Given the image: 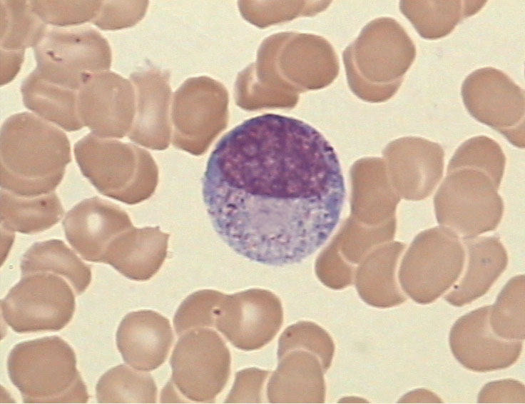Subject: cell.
I'll return each instance as SVG.
<instances>
[{
    "label": "cell",
    "mask_w": 525,
    "mask_h": 404,
    "mask_svg": "<svg viewBox=\"0 0 525 404\" xmlns=\"http://www.w3.org/2000/svg\"><path fill=\"white\" fill-rule=\"evenodd\" d=\"M213 226L238 254L272 266L298 263L337 227L346 188L337 155L300 119L265 113L216 144L203 178Z\"/></svg>",
    "instance_id": "6da1fadb"
},
{
    "label": "cell",
    "mask_w": 525,
    "mask_h": 404,
    "mask_svg": "<svg viewBox=\"0 0 525 404\" xmlns=\"http://www.w3.org/2000/svg\"><path fill=\"white\" fill-rule=\"evenodd\" d=\"M1 188L34 197L55 191L71 161L66 133L29 112L15 113L0 133Z\"/></svg>",
    "instance_id": "7a4b0ae2"
},
{
    "label": "cell",
    "mask_w": 525,
    "mask_h": 404,
    "mask_svg": "<svg viewBox=\"0 0 525 404\" xmlns=\"http://www.w3.org/2000/svg\"><path fill=\"white\" fill-rule=\"evenodd\" d=\"M7 370L25 403L88 400L86 385L76 368V354L58 336L16 344L8 357Z\"/></svg>",
    "instance_id": "3957f363"
},
{
    "label": "cell",
    "mask_w": 525,
    "mask_h": 404,
    "mask_svg": "<svg viewBox=\"0 0 525 404\" xmlns=\"http://www.w3.org/2000/svg\"><path fill=\"white\" fill-rule=\"evenodd\" d=\"M73 153L82 174L108 198L134 205L156 191L158 166L143 148L90 133L75 143Z\"/></svg>",
    "instance_id": "277c9868"
},
{
    "label": "cell",
    "mask_w": 525,
    "mask_h": 404,
    "mask_svg": "<svg viewBox=\"0 0 525 404\" xmlns=\"http://www.w3.org/2000/svg\"><path fill=\"white\" fill-rule=\"evenodd\" d=\"M405 29L392 18L368 24L355 45V91L363 100L382 102L398 90L416 56Z\"/></svg>",
    "instance_id": "5b68a950"
},
{
    "label": "cell",
    "mask_w": 525,
    "mask_h": 404,
    "mask_svg": "<svg viewBox=\"0 0 525 404\" xmlns=\"http://www.w3.org/2000/svg\"><path fill=\"white\" fill-rule=\"evenodd\" d=\"M465 256L459 237L449 228L437 226L420 232L401 263L403 291L417 303L434 302L459 279Z\"/></svg>",
    "instance_id": "8992f818"
},
{
    "label": "cell",
    "mask_w": 525,
    "mask_h": 404,
    "mask_svg": "<svg viewBox=\"0 0 525 404\" xmlns=\"http://www.w3.org/2000/svg\"><path fill=\"white\" fill-rule=\"evenodd\" d=\"M497 190L481 171L460 168L447 173L433 199L438 223L463 240L494 230L504 213Z\"/></svg>",
    "instance_id": "52a82bcc"
},
{
    "label": "cell",
    "mask_w": 525,
    "mask_h": 404,
    "mask_svg": "<svg viewBox=\"0 0 525 404\" xmlns=\"http://www.w3.org/2000/svg\"><path fill=\"white\" fill-rule=\"evenodd\" d=\"M34 51L35 70L44 79L74 91L111 64L108 41L88 26L47 29Z\"/></svg>",
    "instance_id": "ba28073f"
},
{
    "label": "cell",
    "mask_w": 525,
    "mask_h": 404,
    "mask_svg": "<svg viewBox=\"0 0 525 404\" xmlns=\"http://www.w3.org/2000/svg\"><path fill=\"white\" fill-rule=\"evenodd\" d=\"M75 308L70 285L49 272L22 276L1 301L4 321L19 333L58 331L71 321Z\"/></svg>",
    "instance_id": "9c48e42d"
},
{
    "label": "cell",
    "mask_w": 525,
    "mask_h": 404,
    "mask_svg": "<svg viewBox=\"0 0 525 404\" xmlns=\"http://www.w3.org/2000/svg\"><path fill=\"white\" fill-rule=\"evenodd\" d=\"M171 383L187 399L213 403L230 373V353L222 338L207 328L180 335L170 357Z\"/></svg>",
    "instance_id": "30bf717a"
},
{
    "label": "cell",
    "mask_w": 525,
    "mask_h": 404,
    "mask_svg": "<svg viewBox=\"0 0 525 404\" xmlns=\"http://www.w3.org/2000/svg\"><path fill=\"white\" fill-rule=\"evenodd\" d=\"M228 105V91L218 81L205 76L185 81L173 96V146L195 156L204 153L227 126Z\"/></svg>",
    "instance_id": "8fae6325"
},
{
    "label": "cell",
    "mask_w": 525,
    "mask_h": 404,
    "mask_svg": "<svg viewBox=\"0 0 525 404\" xmlns=\"http://www.w3.org/2000/svg\"><path fill=\"white\" fill-rule=\"evenodd\" d=\"M461 94L472 117L524 148V90L508 75L489 66L477 69L464 79Z\"/></svg>",
    "instance_id": "7c38bea8"
},
{
    "label": "cell",
    "mask_w": 525,
    "mask_h": 404,
    "mask_svg": "<svg viewBox=\"0 0 525 404\" xmlns=\"http://www.w3.org/2000/svg\"><path fill=\"white\" fill-rule=\"evenodd\" d=\"M282 322L280 298L268 290L251 288L225 296L215 327L233 346L251 351L269 343Z\"/></svg>",
    "instance_id": "4fadbf2b"
},
{
    "label": "cell",
    "mask_w": 525,
    "mask_h": 404,
    "mask_svg": "<svg viewBox=\"0 0 525 404\" xmlns=\"http://www.w3.org/2000/svg\"><path fill=\"white\" fill-rule=\"evenodd\" d=\"M136 91L121 75L93 74L78 91L77 110L83 126L102 138L128 135L136 116Z\"/></svg>",
    "instance_id": "5bb4252c"
},
{
    "label": "cell",
    "mask_w": 525,
    "mask_h": 404,
    "mask_svg": "<svg viewBox=\"0 0 525 404\" xmlns=\"http://www.w3.org/2000/svg\"><path fill=\"white\" fill-rule=\"evenodd\" d=\"M490 305L461 316L449 333V345L454 358L464 368L475 372H489L512 365L522 350V340H507L496 335L489 325Z\"/></svg>",
    "instance_id": "9a60e30c"
},
{
    "label": "cell",
    "mask_w": 525,
    "mask_h": 404,
    "mask_svg": "<svg viewBox=\"0 0 525 404\" xmlns=\"http://www.w3.org/2000/svg\"><path fill=\"white\" fill-rule=\"evenodd\" d=\"M62 225L72 248L84 260L98 263L109 243L133 226L129 216L119 206L97 196L74 206Z\"/></svg>",
    "instance_id": "2e32d148"
},
{
    "label": "cell",
    "mask_w": 525,
    "mask_h": 404,
    "mask_svg": "<svg viewBox=\"0 0 525 404\" xmlns=\"http://www.w3.org/2000/svg\"><path fill=\"white\" fill-rule=\"evenodd\" d=\"M387 156L396 185L407 200L429 197L443 176L444 151L438 143L421 137H404L389 144Z\"/></svg>",
    "instance_id": "e0dca14e"
},
{
    "label": "cell",
    "mask_w": 525,
    "mask_h": 404,
    "mask_svg": "<svg viewBox=\"0 0 525 404\" xmlns=\"http://www.w3.org/2000/svg\"><path fill=\"white\" fill-rule=\"evenodd\" d=\"M136 97V114L128 134L131 141L146 148H168L171 135L168 116L169 76L158 69L134 72L130 76Z\"/></svg>",
    "instance_id": "ac0fdd59"
},
{
    "label": "cell",
    "mask_w": 525,
    "mask_h": 404,
    "mask_svg": "<svg viewBox=\"0 0 525 404\" xmlns=\"http://www.w3.org/2000/svg\"><path fill=\"white\" fill-rule=\"evenodd\" d=\"M173 341L169 320L151 310L128 313L116 332V345L123 360L141 371H151L166 360Z\"/></svg>",
    "instance_id": "d6986e66"
},
{
    "label": "cell",
    "mask_w": 525,
    "mask_h": 404,
    "mask_svg": "<svg viewBox=\"0 0 525 404\" xmlns=\"http://www.w3.org/2000/svg\"><path fill=\"white\" fill-rule=\"evenodd\" d=\"M168 238L169 234L158 226L138 228L133 226L109 243L101 263L109 264L131 280L148 281L159 271L167 256Z\"/></svg>",
    "instance_id": "ffe728a7"
},
{
    "label": "cell",
    "mask_w": 525,
    "mask_h": 404,
    "mask_svg": "<svg viewBox=\"0 0 525 404\" xmlns=\"http://www.w3.org/2000/svg\"><path fill=\"white\" fill-rule=\"evenodd\" d=\"M278 365L267 385L271 403H322L325 373L320 358L312 352L294 349L277 355Z\"/></svg>",
    "instance_id": "44dd1931"
},
{
    "label": "cell",
    "mask_w": 525,
    "mask_h": 404,
    "mask_svg": "<svg viewBox=\"0 0 525 404\" xmlns=\"http://www.w3.org/2000/svg\"><path fill=\"white\" fill-rule=\"evenodd\" d=\"M468 253L467 269L459 283L445 296L452 305H465L484 296L504 271L506 251L498 237L463 240Z\"/></svg>",
    "instance_id": "7402d4cb"
},
{
    "label": "cell",
    "mask_w": 525,
    "mask_h": 404,
    "mask_svg": "<svg viewBox=\"0 0 525 404\" xmlns=\"http://www.w3.org/2000/svg\"><path fill=\"white\" fill-rule=\"evenodd\" d=\"M26 108L41 118L66 131H76L84 126L77 110L78 91L44 79L34 69L21 86Z\"/></svg>",
    "instance_id": "603a6c76"
},
{
    "label": "cell",
    "mask_w": 525,
    "mask_h": 404,
    "mask_svg": "<svg viewBox=\"0 0 525 404\" xmlns=\"http://www.w3.org/2000/svg\"><path fill=\"white\" fill-rule=\"evenodd\" d=\"M404 244L394 243L372 253L359 271L356 288L361 299L368 305L387 308L407 301L395 280V268Z\"/></svg>",
    "instance_id": "cb8c5ba5"
},
{
    "label": "cell",
    "mask_w": 525,
    "mask_h": 404,
    "mask_svg": "<svg viewBox=\"0 0 525 404\" xmlns=\"http://www.w3.org/2000/svg\"><path fill=\"white\" fill-rule=\"evenodd\" d=\"M64 214L55 191L34 197H24L1 190V228L11 232L34 234L59 222Z\"/></svg>",
    "instance_id": "d4e9b609"
},
{
    "label": "cell",
    "mask_w": 525,
    "mask_h": 404,
    "mask_svg": "<svg viewBox=\"0 0 525 404\" xmlns=\"http://www.w3.org/2000/svg\"><path fill=\"white\" fill-rule=\"evenodd\" d=\"M486 1H401L402 13L418 34L427 39L449 34L463 19L479 11Z\"/></svg>",
    "instance_id": "484cf974"
},
{
    "label": "cell",
    "mask_w": 525,
    "mask_h": 404,
    "mask_svg": "<svg viewBox=\"0 0 525 404\" xmlns=\"http://www.w3.org/2000/svg\"><path fill=\"white\" fill-rule=\"evenodd\" d=\"M21 276L49 272L66 279L76 295L85 291L91 283V267L83 263L66 244L58 239L34 243L21 261Z\"/></svg>",
    "instance_id": "4316f807"
},
{
    "label": "cell",
    "mask_w": 525,
    "mask_h": 404,
    "mask_svg": "<svg viewBox=\"0 0 525 404\" xmlns=\"http://www.w3.org/2000/svg\"><path fill=\"white\" fill-rule=\"evenodd\" d=\"M96 393L99 403H154L157 387L149 373L121 364L100 378Z\"/></svg>",
    "instance_id": "83f0119b"
},
{
    "label": "cell",
    "mask_w": 525,
    "mask_h": 404,
    "mask_svg": "<svg viewBox=\"0 0 525 404\" xmlns=\"http://www.w3.org/2000/svg\"><path fill=\"white\" fill-rule=\"evenodd\" d=\"M1 49L24 51L34 47L47 26L26 1H1Z\"/></svg>",
    "instance_id": "f1b7e54d"
},
{
    "label": "cell",
    "mask_w": 525,
    "mask_h": 404,
    "mask_svg": "<svg viewBox=\"0 0 525 404\" xmlns=\"http://www.w3.org/2000/svg\"><path fill=\"white\" fill-rule=\"evenodd\" d=\"M524 276H516L506 283L491 306L489 323L498 337L507 340H524Z\"/></svg>",
    "instance_id": "f546056e"
},
{
    "label": "cell",
    "mask_w": 525,
    "mask_h": 404,
    "mask_svg": "<svg viewBox=\"0 0 525 404\" xmlns=\"http://www.w3.org/2000/svg\"><path fill=\"white\" fill-rule=\"evenodd\" d=\"M505 165L506 156L499 144L487 136H479L459 146L448 163L447 173L460 168L479 170L486 173L499 188Z\"/></svg>",
    "instance_id": "4dcf8cb0"
},
{
    "label": "cell",
    "mask_w": 525,
    "mask_h": 404,
    "mask_svg": "<svg viewBox=\"0 0 525 404\" xmlns=\"http://www.w3.org/2000/svg\"><path fill=\"white\" fill-rule=\"evenodd\" d=\"M294 349L315 354L326 373L332 363L335 344L329 333L317 324L311 321H299L288 326L280 335L277 355Z\"/></svg>",
    "instance_id": "1f68e13d"
},
{
    "label": "cell",
    "mask_w": 525,
    "mask_h": 404,
    "mask_svg": "<svg viewBox=\"0 0 525 404\" xmlns=\"http://www.w3.org/2000/svg\"><path fill=\"white\" fill-rule=\"evenodd\" d=\"M225 294L215 290H200L189 295L180 305L173 318L178 335L200 328H215L217 310Z\"/></svg>",
    "instance_id": "d6a6232c"
},
{
    "label": "cell",
    "mask_w": 525,
    "mask_h": 404,
    "mask_svg": "<svg viewBox=\"0 0 525 404\" xmlns=\"http://www.w3.org/2000/svg\"><path fill=\"white\" fill-rule=\"evenodd\" d=\"M103 1H30L34 13L46 24L58 28L79 25L96 17Z\"/></svg>",
    "instance_id": "836d02e7"
},
{
    "label": "cell",
    "mask_w": 525,
    "mask_h": 404,
    "mask_svg": "<svg viewBox=\"0 0 525 404\" xmlns=\"http://www.w3.org/2000/svg\"><path fill=\"white\" fill-rule=\"evenodd\" d=\"M148 5V1H103L92 22L102 30L130 27L141 20Z\"/></svg>",
    "instance_id": "e575fe53"
},
{
    "label": "cell",
    "mask_w": 525,
    "mask_h": 404,
    "mask_svg": "<svg viewBox=\"0 0 525 404\" xmlns=\"http://www.w3.org/2000/svg\"><path fill=\"white\" fill-rule=\"evenodd\" d=\"M269 374V371L257 368L238 372L225 403H262V389Z\"/></svg>",
    "instance_id": "d590c367"
},
{
    "label": "cell",
    "mask_w": 525,
    "mask_h": 404,
    "mask_svg": "<svg viewBox=\"0 0 525 404\" xmlns=\"http://www.w3.org/2000/svg\"><path fill=\"white\" fill-rule=\"evenodd\" d=\"M479 403H525V388L523 383L514 379H504L486 384L478 395Z\"/></svg>",
    "instance_id": "8d00e7d4"
},
{
    "label": "cell",
    "mask_w": 525,
    "mask_h": 404,
    "mask_svg": "<svg viewBox=\"0 0 525 404\" xmlns=\"http://www.w3.org/2000/svg\"><path fill=\"white\" fill-rule=\"evenodd\" d=\"M24 51H7L1 49V85L12 81L24 61Z\"/></svg>",
    "instance_id": "74e56055"
},
{
    "label": "cell",
    "mask_w": 525,
    "mask_h": 404,
    "mask_svg": "<svg viewBox=\"0 0 525 404\" xmlns=\"http://www.w3.org/2000/svg\"><path fill=\"white\" fill-rule=\"evenodd\" d=\"M400 403H441V400L433 393L427 390H415L400 400Z\"/></svg>",
    "instance_id": "f35d334b"
}]
</instances>
